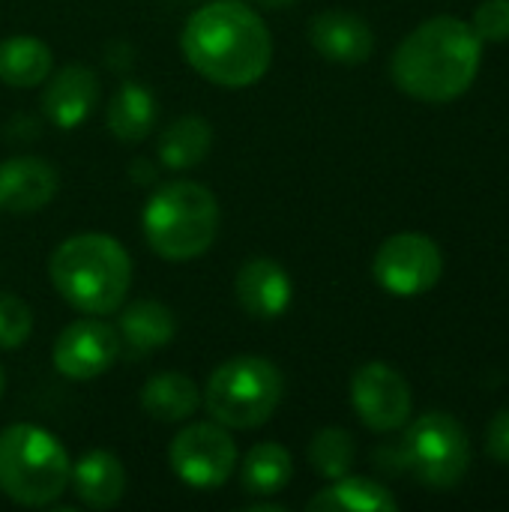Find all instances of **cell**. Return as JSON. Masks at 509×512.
Masks as SVG:
<instances>
[{
    "instance_id": "cell-11",
    "label": "cell",
    "mask_w": 509,
    "mask_h": 512,
    "mask_svg": "<svg viewBox=\"0 0 509 512\" xmlns=\"http://www.w3.org/2000/svg\"><path fill=\"white\" fill-rule=\"evenodd\" d=\"M120 345V333L111 324L87 315L63 327L51 348V363L69 381H93L117 363Z\"/></svg>"
},
{
    "instance_id": "cell-2",
    "label": "cell",
    "mask_w": 509,
    "mask_h": 512,
    "mask_svg": "<svg viewBox=\"0 0 509 512\" xmlns=\"http://www.w3.org/2000/svg\"><path fill=\"white\" fill-rule=\"evenodd\" d=\"M483 60V39L477 30L453 15H438L414 27L396 48L390 72L411 99L441 105L459 99L477 78Z\"/></svg>"
},
{
    "instance_id": "cell-19",
    "label": "cell",
    "mask_w": 509,
    "mask_h": 512,
    "mask_svg": "<svg viewBox=\"0 0 509 512\" xmlns=\"http://www.w3.org/2000/svg\"><path fill=\"white\" fill-rule=\"evenodd\" d=\"M309 512H396V495L366 477H339L306 504Z\"/></svg>"
},
{
    "instance_id": "cell-4",
    "label": "cell",
    "mask_w": 509,
    "mask_h": 512,
    "mask_svg": "<svg viewBox=\"0 0 509 512\" xmlns=\"http://www.w3.org/2000/svg\"><path fill=\"white\" fill-rule=\"evenodd\" d=\"M147 246L165 261L201 258L219 237V201L192 180L159 186L141 213Z\"/></svg>"
},
{
    "instance_id": "cell-30",
    "label": "cell",
    "mask_w": 509,
    "mask_h": 512,
    "mask_svg": "<svg viewBox=\"0 0 509 512\" xmlns=\"http://www.w3.org/2000/svg\"><path fill=\"white\" fill-rule=\"evenodd\" d=\"M3 390H6V378H3V369H0V396H3Z\"/></svg>"
},
{
    "instance_id": "cell-8",
    "label": "cell",
    "mask_w": 509,
    "mask_h": 512,
    "mask_svg": "<svg viewBox=\"0 0 509 512\" xmlns=\"http://www.w3.org/2000/svg\"><path fill=\"white\" fill-rule=\"evenodd\" d=\"M171 471L192 489L210 492L228 483L237 468V444L225 426L213 423H192L174 435L168 447Z\"/></svg>"
},
{
    "instance_id": "cell-12",
    "label": "cell",
    "mask_w": 509,
    "mask_h": 512,
    "mask_svg": "<svg viewBox=\"0 0 509 512\" xmlns=\"http://www.w3.org/2000/svg\"><path fill=\"white\" fill-rule=\"evenodd\" d=\"M312 48L339 66H360L375 51L372 27L348 9H324L309 21Z\"/></svg>"
},
{
    "instance_id": "cell-21",
    "label": "cell",
    "mask_w": 509,
    "mask_h": 512,
    "mask_svg": "<svg viewBox=\"0 0 509 512\" xmlns=\"http://www.w3.org/2000/svg\"><path fill=\"white\" fill-rule=\"evenodd\" d=\"M294 477V459L291 453L276 441L255 444L240 465V489L255 498H273L288 489Z\"/></svg>"
},
{
    "instance_id": "cell-5",
    "label": "cell",
    "mask_w": 509,
    "mask_h": 512,
    "mask_svg": "<svg viewBox=\"0 0 509 512\" xmlns=\"http://www.w3.org/2000/svg\"><path fill=\"white\" fill-rule=\"evenodd\" d=\"M69 453L42 426L15 423L0 432V492L18 507H51L69 489Z\"/></svg>"
},
{
    "instance_id": "cell-23",
    "label": "cell",
    "mask_w": 509,
    "mask_h": 512,
    "mask_svg": "<svg viewBox=\"0 0 509 512\" xmlns=\"http://www.w3.org/2000/svg\"><path fill=\"white\" fill-rule=\"evenodd\" d=\"M210 147H213V126L198 114H186L177 117L159 135V162L171 171H186L201 165Z\"/></svg>"
},
{
    "instance_id": "cell-15",
    "label": "cell",
    "mask_w": 509,
    "mask_h": 512,
    "mask_svg": "<svg viewBox=\"0 0 509 512\" xmlns=\"http://www.w3.org/2000/svg\"><path fill=\"white\" fill-rule=\"evenodd\" d=\"M51 81L42 90V111L57 129L81 126L99 102V78L90 66L69 63L60 72L48 75Z\"/></svg>"
},
{
    "instance_id": "cell-14",
    "label": "cell",
    "mask_w": 509,
    "mask_h": 512,
    "mask_svg": "<svg viewBox=\"0 0 509 512\" xmlns=\"http://www.w3.org/2000/svg\"><path fill=\"white\" fill-rule=\"evenodd\" d=\"M57 168L39 156H12L0 162V210L36 213L57 195Z\"/></svg>"
},
{
    "instance_id": "cell-7",
    "label": "cell",
    "mask_w": 509,
    "mask_h": 512,
    "mask_svg": "<svg viewBox=\"0 0 509 512\" xmlns=\"http://www.w3.org/2000/svg\"><path fill=\"white\" fill-rule=\"evenodd\" d=\"M402 459L423 486L450 492L471 468V444L456 417L432 411L408 429Z\"/></svg>"
},
{
    "instance_id": "cell-29",
    "label": "cell",
    "mask_w": 509,
    "mask_h": 512,
    "mask_svg": "<svg viewBox=\"0 0 509 512\" xmlns=\"http://www.w3.org/2000/svg\"><path fill=\"white\" fill-rule=\"evenodd\" d=\"M258 6H267V9H285V6H291V3H297V0H255Z\"/></svg>"
},
{
    "instance_id": "cell-1",
    "label": "cell",
    "mask_w": 509,
    "mask_h": 512,
    "mask_svg": "<svg viewBox=\"0 0 509 512\" xmlns=\"http://www.w3.org/2000/svg\"><path fill=\"white\" fill-rule=\"evenodd\" d=\"M186 63L219 87L258 84L273 60V36L264 18L240 0H213L195 9L180 33Z\"/></svg>"
},
{
    "instance_id": "cell-9",
    "label": "cell",
    "mask_w": 509,
    "mask_h": 512,
    "mask_svg": "<svg viewBox=\"0 0 509 512\" xmlns=\"http://www.w3.org/2000/svg\"><path fill=\"white\" fill-rule=\"evenodd\" d=\"M444 273V255L426 234H393L381 243L372 261L375 282L393 297H420L438 285Z\"/></svg>"
},
{
    "instance_id": "cell-20",
    "label": "cell",
    "mask_w": 509,
    "mask_h": 512,
    "mask_svg": "<svg viewBox=\"0 0 509 512\" xmlns=\"http://www.w3.org/2000/svg\"><path fill=\"white\" fill-rule=\"evenodd\" d=\"M156 117H159L156 96H153L147 87L135 84V81L123 84V87L111 96L108 111H105L108 132H111L117 141H123V144H138V141H144V138L153 132Z\"/></svg>"
},
{
    "instance_id": "cell-18",
    "label": "cell",
    "mask_w": 509,
    "mask_h": 512,
    "mask_svg": "<svg viewBox=\"0 0 509 512\" xmlns=\"http://www.w3.org/2000/svg\"><path fill=\"white\" fill-rule=\"evenodd\" d=\"M138 402H141L144 414L153 417L156 423H183L198 411L201 390L183 372H162V375H153L141 387Z\"/></svg>"
},
{
    "instance_id": "cell-6",
    "label": "cell",
    "mask_w": 509,
    "mask_h": 512,
    "mask_svg": "<svg viewBox=\"0 0 509 512\" xmlns=\"http://www.w3.org/2000/svg\"><path fill=\"white\" fill-rule=\"evenodd\" d=\"M285 393V378L276 363L264 357H234L213 369L204 408L225 429H258L264 426Z\"/></svg>"
},
{
    "instance_id": "cell-17",
    "label": "cell",
    "mask_w": 509,
    "mask_h": 512,
    "mask_svg": "<svg viewBox=\"0 0 509 512\" xmlns=\"http://www.w3.org/2000/svg\"><path fill=\"white\" fill-rule=\"evenodd\" d=\"M120 309L123 312H120V321H117V333L138 354H153V351L165 348L177 333L174 312L165 303L153 300V297L132 300V303H126Z\"/></svg>"
},
{
    "instance_id": "cell-13",
    "label": "cell",
    "mask_w": 509,
    "mask_h": 512,
    "mask_svg": "<svg viewBox=\"0 0 509 512\" xmlns=\"http://www.w3.org/2000/svg\"><path fill=\"white\" fill-rule=\"evenodd\" d=\"M234 294L243 312H249L258 321H273L288 312L294 297V282L279 261L252 258L237 270Z\"/></svg>"
},
{
    "instance_id": "cell-10",
    "label": "cell",
    "mask_w": 509,
    "mask_h": 512,
    "mask_svg": "<svg viewBox=\"0 0 509 512\" xmlns=\"http://www.w3.org/2000/svg\"><path fill=\"white\" fill-rule=\"evenodd\" d=\"M351 405L372 432H396L408 423L414 399L408 381L390 363H366L351 378Z\"/></svg>"
},
{
    "instance_id": "cell-28",
    "label": "cell",
    "mask_w": 509,
    "mask_h": 512,
    "mask_svg": "<svg viewBox=\"0 0 509 512\" xmlns=\"http://www.w3.org/2000/svg\"><path fill=\"white\" fill-rule=\"evenodd\" d=\"M249 512H282V504H270V501H258V504H252Z\"/></svg>"
},
{
    "instance_id": "cell-27",
    "label": "cell",
    "mask_w": 509,
    "mask_h": 512,
    "mask_svg": "<svg viewBox=\"0 0 509 512\" xmlns=\"http://www.w3.org/2000/svg\"><path fill=\"white\" fill-rule=\"evenodd\" d=\"M486 453L509 468V408L495 414V420L486 429Z\"/></svg>"
},
{
    "instance_id": "cell-16",
    "label": "cell",
    "mask_w": 509,
    "mask_h": 512,
    "mask_svg": "<svg viewBox=\"0 0 509 512\" xmlns=\"http://www.w3.org/2000/svg\"><path fill=\"white\" fill-rule=\"evenodd\" d=\"M69 489L90 510H111L126 495V468L108 450L84 453L69 471Z\"/></svg>"
},
{
    "instance_id": "cell-24",
    "label": "cell",
    "mask_w": 509,
    "mask_h": 512,
    "mask_svg": "<svg viewBox=\"0 0 509 512\" xmlns=\"http://www.w3.org/2000/svg\"><path fill=\"white\" fill-rule=\"evenodd\" d=\"M357 459V444L354 435L345 429H321L312 444H309V465L315 474H321L324 480H339L354 468Z\"/></svg>"
},
{
    "instance_id": "cell-25",
    "label": "cell",
    "mask_w": 509,
    "mask_h": 512,
    "mask_svg": "<svg viewBox=\"0 0 509 512\" xmlns=\"http://www.w3.org/2000/svg\"><path fill=\"white\" fill-rule=\"evenodd\" d=\"M33 333V312L30 306L9 291H0V348L15 351Z\"/></svg>"
},
{
    "instance_id": "cell-3",
    "label": "cell",
    "mask_w": 509,
    "mask_h": 512,
    "mask_svg": "<svg viewBox=\"0 0 509 512\" xmlns=\"http://www.w3.org/2000/svg\"><path fill=\"white\" fill-rule=\"evenodd\" d=\"M48 279L72 309L96 318L114 315L132 285V258L114 237L87 231L54 249Z\"/></svg>"
},
{
    "instance_id": "cell-26",
    "label": "cell",
    "mask_w": 509,
    "mask_h": 512,
    "mask_svg": "<svg viewBox=\"0 0 509 512\" xmlns=\"http://www.w3.org/2000/svg\"><path fill=\"white\" fill-rule=\"evenodd\" d=\"M471 27L483 42H509V0H483Z\"/></svg>"
},
{
    "instance_id": "cell-22",
    "label": "cell",
    "mask_w": 509,
    "mask_h": 512,
    "mask_svg": "<svg viewBox=\"0 0 509 512\" xmlns=\"http://www.w3.org/2000/svg\"><path fill=\"white\" fill-rule=\"evenodd\" d=\"M54 66L51 48L27 33L0 42V81L9 87H36L48 81Z\"/></svg>"
}]
</instances>
